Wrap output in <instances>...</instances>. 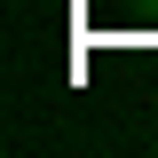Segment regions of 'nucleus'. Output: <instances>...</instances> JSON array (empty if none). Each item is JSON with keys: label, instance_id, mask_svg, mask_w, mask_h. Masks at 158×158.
<instances>
[{"label": "nucleus", "instance_id": "obj_1", "mask_svg": "<svg viewBox=\"0 0 158 158\" xmlns=\"http://www.w3.org/2000/svg\"><path fill=\"white\" fill-rule=\"evenodd\" d=\"M142 8H158V0H142Z\"/></svg>", "mask_w": 158, "mask_h": 158}]
</instances>
